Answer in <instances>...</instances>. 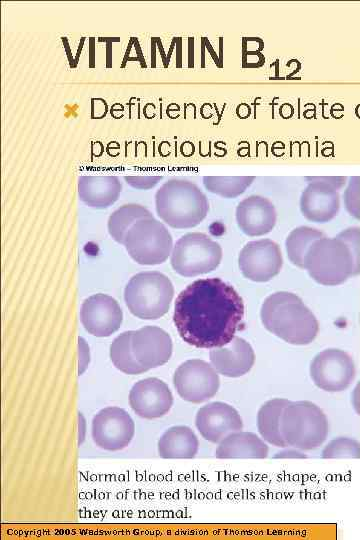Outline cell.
<instances>
[{
    "label": "cell",
    "instance_id": "cell-1",
    "mask_svg": "<svg viewBox=\"0 0 360 540\" xmlns=\"http://www.w3.org/2000/svg\"><path fill=\"white\" fill-rule=\"evenodd\" d=\"M244 317L240 294L217 277L198 279L177 296L173 321L180 337L197 348L228 344Z\"/></svg>",
    "mask_w": 360,
    "mask_h": 540
},
{
    "label": "cell",
    "instance_id": "cell-2",
    "mask_svg": "<svg viewBox=\"0 0 360 540\" xmlns=\"http://www.w3.org/2000/svg\"><path fill=\"white\" fill-rule=\"evenodd\" d=\"M304 269L317 283L336 286L360 273V228L350 227L333 238L322 237L309 247Z\"/></svg>",
    "mask_w": 360,
    "mask_h": 540
},
{
    "label": "cell",
    "instance_id": "cell-3",
    "mask_svg": "<svg viewBox=\"0 0 360 540\" xmlns=\"http://www.w3.org/2000/svg\"><path fill=\"white\" fill-rule=\"evenodd\" d=\"M263 326L292 345L310 344L318 334L319 323L296 294L278 291L269 295L260 310Z\"/></svg>",
    "mask_w": 360,
    "mask_h": 540
},
{
    "label": "cell",
    "instance_id": "cell-4",
    "mask_svg": "<svg viewBox=\"0 0 360 540\" xmlns=\"http://www.w3.org/2000/svg\"><path fill=\"white\" fill-rule=\"evenodd\" d=\"M156 212L170 227L187 229L206 217L209 204L205 194L193 182L171 179L155 195Z\"/></svg>",
    "mask_w": 360,
    "mask_h": 540
},
{
    "label": "cell",
    "instance_id": "cell-5",
    "mask_svg": "<svg viewBox=\"0 0 360 540\" xmlns=\"http://www.w3.org/2000/svg\"><path fill=\"white\" fill-rule=\"evenodd\" d=\"M280 432L287 446L310 451L320 447L329 433L323 410L311 401H290L280 418Z\"/></svg>",
    "mask_w": 360,
    "mask_h": 540
},
{
    "label": "cell",
    "instance_id": "cell-6",
    "mask_svg": "<svg viewBox=\"0 0 360 540\" xmlns=\"http://www.w3.org/2000/svg\"><path fill=\"white\" fill-rule=\"evenodd\" d=\"M173 296L171 280L158 271L135 274L124 289V300L129 311L144 320H156L165 315Z\"/></svg>",
    "mask_w": 360,
    "mask_h": 540
},
{
    "label": "cell",
    "instance_id": "cell-7",
    "mask_svg": "<svg viewBox=\"0 0 360 540\" xmlns=\"http://www.w3.org/2000/svg\"><path fill=\"white\" fill-rule=\"evenodd\" d=\"M123 245L141 265H157L171 255L173 239L166 226L153 215L137 220L126 232Z\"/></svg>",
    "mask_w": 360,
    "mask_h": 540
},
{
    "label": "cell",
    "instance_id": "cell-8",
    "mask_svg": "<svg viewBox=\"0 0 360 540\" xmlns=\"http://www.w3.org/2000/svg\"><path fill=\"white\" fill-rule=\"evenodd\" d=\"M222 259V248L208 235L191 232L183 235L173 246L170 262L176 273L194 277L213 271Z\"/></svg>",
    "mask_w": 360,
    "mask_h": 540
},
{
    "label": "cell",
    "instance_id": "cell-9",
    "mask_svg": "<svg viewBox=\"0 0 360 540\" xmlns=\"http://www.w3.org/2000/svg\"><path fill=\"white\" fill-rule=\"evenodd\" d=\"M173 385L183 400L200 404L216 395L220 378L211 363L201 359H190L181 363L175 370Z\"/></svg>",
    "mask_w": 360,
    "mask_h": 540
},
{
    "label": "cell",
    "instance_id": "cell-10",
    "mask_svg": "<svg viewBox=\"0 0 360 540\" xmlns=\"http://www.w3.org/2000/svg\"><path fill=\"white\" fill-rule=\"evenodd\" d=\"M313 383L326 392H341L353 382L356 368L353 358L344 350L325 349L315 355L310 364Z\"/></svg>",
    "mask_w": 360,
    "mask_h": 540
},
{
    "label": "cell",
    "instance_id": "cell-11",
    "mask_svg": "<svg viewBox=\"0 0 360 540\" xmlns=\"http://www.w3.org/2000/svg\"><path fill=\"white\" fill-rule=\"evenodd\" d=\"M135 434V423L120 407L101 409L92 419L91 435L96 446L107 451L126 448Z\"/></svg>",
    "mask_w": 360,
    "mask_h": 540
},
{
    "label": "cell",
    "instance_id": "cell-12",
    "mask_svg": "<svg viewBox=\"0 0 360 540\" xmlns=\"http://www.w3.org/2000/svg\"><path fill=\"white\" fill-rule=\"evenodd\" d=\"M283 264L279 245L270 239L248 242L240 251L238 265L243 276L255 282H266L276 276Z\"/></svg>",
    "mask_w": 360,
    "mask_h": 540
},
{
    "label": "cell",
    "instance_id": "cell-13",
    "mask_svg": "<svg viewBox=\"0 0 360 540\" xmlns=\"http://www.w3.org/2000/svg\"><path fill=\"white\" fill-rule=\"evenodd\" d=\"M123 312L111 296L98 293L86 298L80 308V321L84 329L96 337H108L121 326Z\"/></svg>",
    "mask_w": 360,
    "mask_h": 540
},
{
    "label": "cell",
    "instance_id": "cell-14",
    "mask_svg": "<svg viewBox=\"0 0 360 540\" xmlns=\"http://www.w3.org/2000/svg\"><path fill=\"white\" fill-rule=\"evenodd\" d=\"M129 405L141 418L156 419L166 415L173 406V395L161 379L149 377L136 382L129 392Z\"/></svg>",
    "mask_w": 360,
    "mask_h": 540
},
{
    "label": "cell",
    "instance_id": "cell-15",
    "mask_svg": "<svg viewBox=\"0 0 360 540\" xmlns=\"http://www.w3.org/2000/svg\"><path fill=\"white\" fill-rule=\"evenodd\" d=\"M195 425L205 440L219 443L229 434L241 431L243 421L233 406L214 401L198 409L195 416Z\"/></svg>",
    "mask_w": 360,
    "mask_h": 540
},
{
    "label": "cell",
    "instance_id": "cell-16",
    "mask_svg": "<svg viewBox=\"0 0 360 540\" xmlns=\"http://www.w3.org/2000/svg\"><path fill=\"white\" fill-rule=\"evenodd\" d=\"M308 185L300 197V210L302 215L315 223H326L332 220L340 208L338 189L318 178V176L305 177Z\"/></svg>",
    "mask_w": 360,
    "mask_h": 540
},
{
    "label": "cell",
    "instance_id": "cell-17",
    "mask_svg": "<svg viewBox=\"0 0 360 540\" xmlns=\"http://www.w3.org/2000/svg\"><path fill=\"white\" fill-rule=\"evenodd\" d=\"M131 348L137 362L147 371L168 362L173 344L164 329L148 325L132 330Z\"/></svg>",
    "mask_w": 360,
    "mask_h": 540
},
{
    "label": "cell",
    "instance_id": "cell-18",
    "mask_svg": "<svg viewBox=\"0 0 360 540\" xmlns=\"http://www.w3.org/2000/svg\"><path fill=\"white\" fill-rule=\"evenodd\" d=\"M277 221L274 204L266 197L250 195L238 203L236 222L247 236H262L272 231Z\"/></svg>",
    "mask_w": 360,
    "mask_h": 540
},
{
    "label": "cell",
    "instance_id": "cell-19",
    "mask_svg": "<svg viewBox=\"0 0 360 540\" xmlns=\"http://www.w3.org/2000/svg\"><path fill=\"white\" fill-rule=\"evenodd\" d=\"M209 359L218 374L236 378L251 370L255 363V353L249 342L235 336L228 344L212 348Z\"/></svg>",
    "mask_w": 360,
    "mask_h": 540
},
{
    "label": "cell",
    "instance_id": "cell-20",
    "mask_svg": "<svg viewBox=\"0 0 360 540\" xmlns=\"http://www.w3.org/2000/svg\"><path fill=\"white\" fill-rule=\"evenodd\" d=\"M269 448L261 437L253 432L236 431L226 436L215 450L220 459L253 458L264 459Z\"/></svg>",
    "mask_w": 360,
    "mask_h": 540
},
{
    "label": "cell",
    "instance_id": "cell-21",
    "mask_svg": "<svg viewBox=\"0 0 360 540\" xmlns=\"http://www.w3.org/2000/svg\"><path fill=\"white\" fill-rule=\"evenodd\" d=\"M120 192L121 184L115 176L79 177V198L90 207L107 208L118 199Z\"/></svg>",
    "mask_w": 360,
    "mask_h": 540
},
{
    "label": "cell",
    "instance_id": "cell-22",
    "mask_svg": "<svg viewBox=\"0 0 360 540\" xmlns=\"http://www.w3.org/2000/svg\"><path fill=\"white\" fill-rule=\"evenodd\" d=\"M157 448L161 458L190 459L198 453L199 440L190 427L175 425L161 435Z\"/></svg>",
    "mask_w": 360,
    "mask_h": 540
},
{
    "label": "cell",
    "instance_id": "cell-23",
    "mask_svg": "<svg viewBox=\"0 0 360 540\" xmlns=\"http://www.w3.org/2000/svg\"><path fill=\"white\" fill-rule=\"evenodd\" d=\"M289 402L285 398H273L261 405L257 413V429L261 438L280 448L287 447L280 432V418Z\"/></svg>",
    "mask_w": 360,
    "mask_h": 540
},
{
    "label": "cell",
    "instance_id": "cell-24",
    "mask_svg": "<svg viewBox=\"0 0 360 540\" xmlns=\"http://www.w3.org/2000/svg\"><path fill=\"white\" fill-rule=\"evenodd\" d=\"M317 228L299 226L293 229L286 238L285 247L289 260L297 267L304 269V258L314 241L324 237Z\"/></svg>",
    "mask_w": 360,
    "mask_h": 540
},
{
    "label": "cell",
    "instance_id": "cell-25",
    "mask_svg": "<svg viewBox=\"0 0 360 540\" xmlns=\"http://www.w3.org/2000/svg\"><path fill=\"white\" fill-rule=\"evenodd\" d=\"M132 330L118 335L110 345V359L121 372L136 375L146 370L135 359L131 348Z\"/></svg>",
    "mask_w": 360,
    "mask_h": 540
},
{
    "label": "cell",
    "instance_id": "cell-26",
    "mask_svg": "<svg viewBox=\"0 0 360 540\" xmlns=\"http://www.w3.org/2000/svg\"><path fill=\"white\" fill-rule=\"evenodd\" d=\"M150 215H152L151 212L141 205H123L109 217V234L116 242L123 244L124 236L129 228L140 218Z\"/></svg>",
    "mask_w": 360,
    "mask_h": 540
},
{
    "label": "cell",
    "instance_id": "cell-27",
    "mask_svg": "<svg viewBox=\"0 0 360 540\" xmlns=\"http://www.w3.org/2000/svg\"><path fill=\"white\" fill-rule=\"evenodd\" d=\"M254 176H204V187L224 198H235L252 184Z\"/></svg>",
    "mask_w": 360,
    "mask_h": 540
},
{
    "label": "cell",
    "instance_id": "cell-28",
    "mask_svg": "<svg viewBox=\"0 0 360 540\" xmlns=\"http://www.w3.org/2000/svg\"><path fill=\"white\" fill-rule=\"evenodd\" d=\"M322 458H360V442L350 437H338L329 441L321 452Z\"/></svg>",
    "mask_w": 360,
    "mask_h": 540
},
{
    "label": "cell",
    "instance_id": "cell-29",
    "mask_svg": "<svg viewBox=\"0 0 360 540\" xmlns=\"http://www.w3.org/2000/svg\"><path fill=\"white\" fill-rule=\"evenodd\" d=\"M344 204L351 216L360 219V177L350 178L344 192Z\"/></svg>",
    "mask_w": 360,
    "mask_h": 540
},
{
    "label": "cell",
    "instance_id": "cell-30",
    "mask_svg": "<svg viewBox=\"0 0 360 540\" xmlns=\"http://www.w3.org/2000/svg\"><path fill=\"white\" fill-rule=\"evenodd\" d=\"M125 181L137 189H150L161 179V176H125Z\"/></svg>",
    "mask_w": 360,
    "mask_h": 540
},
{
    "label": "cell",
    "instance_id": "cell-31",
    "mask_svg": "<svg viewBox=\"0 0 360 540\" xmlns=\"http://www.w3.org/2000/svg\"><path fill=\"white\" fill-rule=\"evenodd\" d=\"M78 347H79V363H78V374L82 375L87 369L90 362V352L89 346L86 341L82 338H78Z\"/></svg>",
    "mask_w": 360,
    "mask_h": 540
},
{
    "label": "cell",
    "instance_id": "cell-32",
    "mask_svg": "<svg viewBox=\"0 0 360 540\" xmlns=\"http://www.w3.org/2000/svg\"><path fill=\"white\" fill-rule=\"evenodd\" d=\"M273 457L275 459H303L307 458V455L300 449L287 446L285 448H282V450L277 452Z\"/></svg>",
    "mask_w": 360,
    "mask_h": 540
},
{
    "label": "cell",
    "instance_id": "cell-33",
    "mask_svg": "<svg viewBox=\"0 0 360 540\" xmlns=\"http://www.w3.org/2000/svg\"><path fill=\"white\" fill-rule=\"evenodd\" d=\"M351 404L357 415H360V382L351 393Z\"/></svg>",
    "mask_w": 360,
    "mask_h": 540
},
{
    "label": "cell",
    "instance_id": "cell-34",
    "mask_svg": "<svg viewBox=\"0 0 360 540\" xmlns=\"http://www.w3.org/2000/svg\"><path fill=\"white\" fill-rule=\"evenodd\" d=\"M78 417H79V445H80L84 440V436L86 432L85 431L86 424H85V419L81 413H79Z\"/></svg>",
    "mask_w": 360,
    "mask_h": 540
}]
</instances>
